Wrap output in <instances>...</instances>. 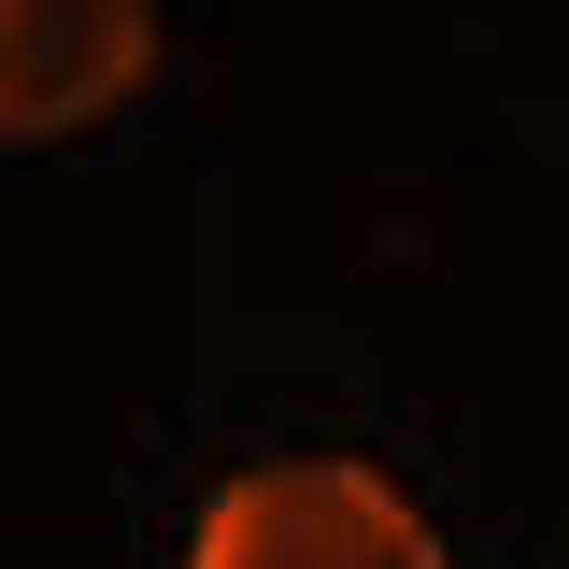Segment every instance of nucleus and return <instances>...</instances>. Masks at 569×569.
<instances>
[{
    "mask_svg": "<svg viewBox=\"0 0 569 569\" xmlns=\"http://www.w3.org/2000/svg\"><path fill=\"white\" fill-rule=\"evenodd\" d=\"M157 71V0H0V142H71Z\"/></svg>",
    "mask_w": 569,
    "mask_h": 569,
    "instance_id": "nucleus-2",
    "label": "nucleus"
},
{
    "mask_svg": "<svg viewBox=\"0 0 569 569\" xmlns=\"http://www.w3.org/2000/svg\"><path fill=\"white\" fill-rule=\"evenodd\" d=\"M186 569H456V556H441V527L385 470H356V456H271V470L213 485Z\"/></svg>",
    "mask_w": 569,
    "mask_h": 569,
    "instance_id": "nucleus-1",
    "label": "nucleus"
}]
</instances>
